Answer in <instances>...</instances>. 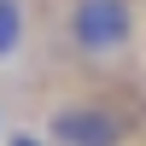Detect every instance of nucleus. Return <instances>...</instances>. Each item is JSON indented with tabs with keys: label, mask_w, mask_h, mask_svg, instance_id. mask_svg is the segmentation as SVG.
Segmentation results:
<instances>
[{
	"label": "nucleus",
	"mask_w": 146,
	"mask_h": 146,
	"mask_svg": "<svg viewBox=\"0 0 146 146\" xmlns=\"http://www.w3.org/2000/svg\"><path fill=\"white\" fill-rule=\"evenodd\" d=\"M135 0H70L64 6V41L82 64H105L135 47Z\"/></svg>",
	"instance_id": "1"
},
{
	"label": "nucleus",
	"mask_w": 146,
	"mask_h": 146,
	"mask_svg": "<svg viewBox=\"0 0 146 146\" xmlns=\"http://www.w3.org/2000/svg\"><path fill=\"white\" fill-rule=\"evenodd\" d=\"M129 123L105 100H58L47 111V146H123Z\"/></svg>",
	"instance_id": "2"
},
{
	"label": "nucleus",
	"mask_w": 146,
	"mask_h": 146,
	"mask_svg": "<svg viewBox=\"0 0 146 146\" xmlns=\"http://www.w3.org/2000/svg\"><path fill=\"white\" fill-rule=\"evenodd\" d=\"M23 47V0H0V64Z\"/></svg>",
	"instance_id": "3"
},
{
	"label": "nucleus",
	"mask_w": 146,
	"mask_h": 146,
	"mask_svg": "<svg viewBox=\"0 0 146 146\" xmlns=\"http://www.w3.org/2000/svg\"><path fill=\"white\" fill-rule=\"evenodd\" d=\"M6 146H47V140H41V135H12Z\"/></svg>",
	"instance_id": "4"
}]
</instances>
